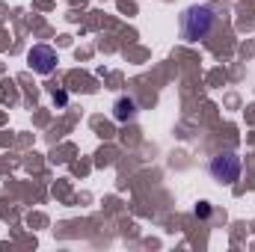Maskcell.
Wrapping results in <instances>:
<instances>
[{
	"label": "cell",
	"instance_id": "6da1fadb",
	"mask_svg": "<svg viewBox=\"0 0 255 252\" xmlns=\"http://www.w3.org/2000/svg\"><path fill=\"white\" fill-rule=\"evenodd\" d=\"M214 24H217V15H214L211 6H190L181 15V36L187 42H202V39L211 36Z\"/></svg>",
	"mask_w": 255,
	"mask_h": 252
},
{
	"label": "cell",
	"instance_id": "7a4b0ae2",
	"mask_svg": "<svg viewBox=\"0 0 255 252\" xmlns=\"http://www.w3.org/2000/svg\"><path fill=\"white\" fill-rule=\"evenodd\" d=\"M208 172H211V178L220 181V184H235V181L241 178V157H238L235 151H223V154L211 157Z\"/></svg>",
	"mask_w": 255,
	"mask_h": 252
},
{
	"label": "cell",
	"instance_id": "3957f363",
	"mask_svg": "<svg viewBox=\"0 0 255 252\" xmlns=\"http://www.w3.org/2000/svg\"><path fill=\"white\" fill-rule=\"evenodd\" d=\"M27 60H30V65H33V71H39V74H51L54 65H57V51L48 48V45H36V48L30 51Z\"/></svg>",
	"mask_w": 255,
	"mask_h": 252
},
{
	"label": "cell",
	"instance_id": "277c9868",
	"mask_svg": "<svg viewBox=\"0 0 255 252\" xmlns=\"http://www.w3.org/2000/svg\"><path fill=\"white\" fill-rule=\"evenodd\" d=\"M133 113H136V101L128 98V95H122V98L113 104V119H116V122H128V119H133Z\"/></svg>",
	"mask_w": 255,
	"mask_h": 252
},
{
	"label": "cell",
	"instance_id": "5b68a950",
	"mask_svg": "<svg viewBox=\"0 0 255 252\" xmlns=\"http://www.w3.org/2000/svg\"><path fill=\"white\" fill-rule=\"evenodd\" d=\"M196 217H199V220H208V217H211V205H208V202H199V205H196Z\"/></svg>",
	"mask_w": 255,
	"mask_h": 252
}]
</instances>
